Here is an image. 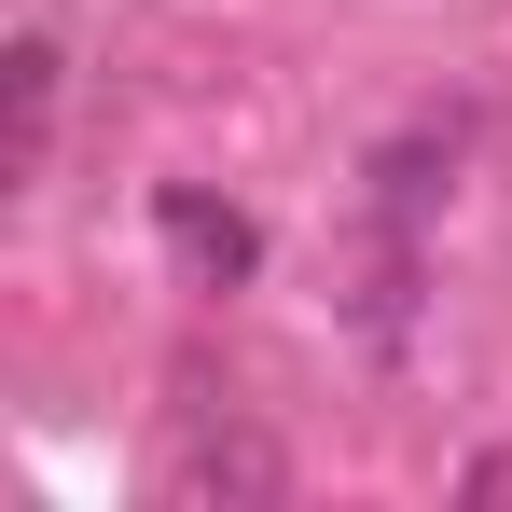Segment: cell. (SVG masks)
I'll use <instances>...</instances> for the list:
<instances>
[{
	"label": "cell",
	"mask_w": 512,
	"mask_h": 512,
	"mask_svg": "<svg viewBox=\"0 0 512 512\" xmlns=\"http://www.w3.org/2000/svg\"><path fill=\"white\" fill-rule=\"evenodd\" d=\"M56 125H70V42L56 28H14L0 42V180L14 194L56 167Z\"/></svg>",
	"instance_id": "1"
},
{
	"label": "cell",
	"mask_w": 512,
	"mask_h": 512,
	"mask_svg": "<svg viewBox=\"0 0 512 512\" xmlns=\"http://www.w3.org/2000/svg\"><path fill=\"white\" fill-rule=\"evenodd\" d=\"M167 485L180 499H277V485H291V457H277V443H263V429H194V443H180L167 457Z\"/></svg>",
	"instance_id": "2"
},
{
	"label": "cell",
	"mask_w": 512,
	"mask_h": 512,
	"mask_svg": "<svg viewBox=\"0 0 512 512\" xmlns=\"http://www.w3.org/2000/svg\"><path fill=\"white\" fill-rule=\"evenodd\" d=\"M153 222H167V236H180V250H194V263H208V277H250V250H263L250 222H236V208H208V194H167Z\"/></svg>",
	"instance_id": "3"
},
{
	"label": "cell",
	"mask_w": 512,
	"mask_h": 512,
	"mask_svg": "<svg viewBox=\"0 0 512 512\" xmlns=\"http://www.w3.org/2000/svg\"><path fill=\"white\" fill-rule=\"evenodd\" d=\"M457 485H471V499H512V443H499V457H471Z\"/></svg>",
	"instance_id": "4"
}]
</instances>
